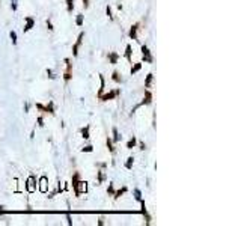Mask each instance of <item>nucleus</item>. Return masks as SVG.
I'll use <instances>...</instances> for the list:
<instances>
[{"label": "nucleus", "mask_w": 241, "mask_h": 226, "mask_svg": "<svg viewBox=\"0 0 241 226\" xmlns=\"http://www.w3.org/2000/svg\"><path fill=\"white\" fill-rule=\"evenodd\" d=\"M74 190H76V196H80L81 193H86L87 191V182L86 181H79Z\"/></svg>", "instance_id": "obj_1"}, {"label": "nucleus", "mask_w": 241, "mask_h": 226, "mask_svg": "<svg viewBox=\"0 0 241 226\" xmlns=\"http://www.w3.org/2000/svg\"><path fill=\"white\" fill-rule=\"evenodd\" d=\"M26 188L29 193H33L36 190V184H35V178L33 177H29L27 178V182H26Z\"/></svg>", "instance_id": "obj_2"}, {"label": "nucleus", "mask_w": 241, "mask_h": 226, "mask_svg": "<svg viewBox=\"0 0 241 226\" xmlns=\"http://www.w3.org/2000/svg\"><path fill=\"white\" fill-rule=\"evenodd\" d=\"M142 54H143L145 62H148V63H151V62H152V56H151V53H149V50H148V47H146V45H142Z\"/></svg>", "instance_id": "obj_3"}, {"label": "nucleus", "mask_w": 241, "mask_h": 226, "mask_svg": "<svg viewBox=\"0 0 241 226\" xmlns=\"http://www.w3.org/2000/svg\"><path fill=\"white\" fill-rule=\"evenodd\" d=\"M83 36H84V33H80L79 35V39H77V42L74 44V47H73V54L74 56H77L79 54V47H80V44H81V39H83Z\"/></svg>", "instance_id": "obj_4"}, {"label": "nucleus", "mask_w": 241, "mask_h": 226, "mask_svg": "<svg viewBox=\"0 0 241 226\" xmlns=\"http://www.w3.org/2000/svg\"><path fill=\"white\" fill-rule=\"evenodd\" d=\"M118 93H119V90H113V92H109L107 95H101L100 98H101L103 101H109V100H113Z\"/></svg>", "instance_id": "obj_5"}, {"label": "nucleus", "mask_w": 241, "mask_h": 226, "mask_svg": "<svg viewBox=\"0 0 241 226\" xmlns=\"http://www.w3.org/2000/svg\"><path fill=\"white\" fill-rule=\"evenodd\" d=\"M47 182H48L47 177H42L39 180V190L42 193H47Z\"/></svg>", "instance_id": "obj_6"}, {"label": "nucleus", "mask_w": 241, "mask_h": 226, "mask_svg": "<svg viewBox=\"0 0 241 226\" xmlns=\"http://www.w3.org/2000/svg\"><path fill=\"white\" fill-rule=\"evenodd\" d=\"M33 18H30V17H27L26 18V26H24V32H27V30H30L32 27H33Z\"/></svg>", "instance_id": "obj_7"}, {"label": "nucleus", "mask_w": 241, "mask_h": 226, "mask_svg": "<svg viewBox=\"0 0 241 226\" xmlns=\"http://www.w3.org/2000/svg\"><path fill=\"white\" fill-rule=\"evenodd\" d=\"M65 62H66V73H65V80H70V79H71V62H70V59H66Z\"/></svg>", "instance_id": "obj_8"}, {"label": "nucleus", "mask_w": 241, "mask_h": 226, "mask_svg": "<svg viewBox=\"0 0 241 226\" xmlns=\"http://www.w3.org/2000/svg\"><path fill=\"white\" fill-rule=\"evenodd\" d=\"M137 29H139V24H134V26L131 27V30H130V38L137 39Z\"/></svg>", "instance_id": "obj_9"}, {"label": "nucleus", "mask_w": 241, "mask_h": 226, "mask_svg": "<svg viewBox=\"0 0 241 226\" xmlns=\"http://www.w3.org/2000/svg\"><path fill=\"white\" fill-rule=\"evenodd\" d=\"M151 98H152V93H151L149 90H146V92H145V100H143L142 104H151Z\"/></svg>", "instance_id": "obj_10"}, {"label": "nucleus", "mask_w": 241, "mask_h": 226, "mask_svg": "<svg viewBox=\"0 0 241 226\" xmlns=\"http://www.w3.org/2000/svg\"><path fill=\"white\" fill-rule=\"evenodd\" d=\"M109 59H110V62L115 65V63L118 62V54H116V53H110V54H109Z\"/></svg>", "instance_id": "obj_11"}, {"label": "nucleus", "mask_w": 241, "mask_h": 226, "mask_svg": "<svg viewBox=\"0 0 241 226\" xmlns=\"http://www.w3.org/2000/svg\"><path fill=\"white\" fill-rule=\"evenodd\" d=\"M125 57L128 60H131V45H127V51H125Z\"/></svg>", "instance_id": "obj_12"}, {"label": "nucleus", "mask_w": 241, "mask_h": 226, "mask_svg": "<svg viewBox=\"0 0 241 226\" xmlns=\"http://www.w3.org/2000/svg\"><path fill=\"white\" fill-rule=\"evenodd\" d=\"M140 68H142V63H136V65L131 68V74H136V73H137Z\"/></svg>", "instance_id": "obj_13"}, {"label": "nucleus", "mask_w": 241, "mask_h": 226, "mask_svg": "<svg viewBox=\"0 0 241 226\" xmlns=\"http://www.w3.org/2000/svg\"><path fill=\"white\" fill-rule=\"evenodd\" d=\"M134 145H136V137H133L131 140H128V143H127V148H128V149H131V148H134Z\"/></svg>", "instance_id": "obj_14"}, {"label": "nucleus", "mask_w": 241, "mask_h": 226, "mask_svg": "<svg viewBox=\"0 0 241 226\" xmlns=\"http://www.w3.org/2000/svg\"><path fill=\"white\" fill-rule=\"evenodd\" d=\"M81 136H83L84 139H89V127H84V128L81 130Z\"/></svg>", "instance_id": "obj_15"}, {"label": "nucleus", "mask_w": 241, "mask_h": 226, "mask_svg": "<svg viewBox=\"0 0 241 226\" xmlns=\"http://www.w3.org/2000/svg\"><path fill=\"white\" fill-rule=\"evenodd\" d=\"M100 80H101V88H100V90H98V95L101 96V95H103V89H104V77L100 76Z\"/></svg>", "instance_id": "obj_16"}, {"label": "nucleus", "mask_w": 241, "mask_h": 226, "mask_svg": "<svg viewBox=\"0 0 241 226\" xmlns=\"http://www.w3.org/2000/svg\"><path fill=\"white\" fill-rule=\"evenodd\" d=\"M151 82H152V74H148V77H146V83H145V88H149V86H151Z\"/></svg>", "instance_id": "obj_17"}, {"label": "nucleus", "mask_w": 241, "mask_h": 226, "mask_svg": "<svg viewBox=\"0 0 241 226\" xmlns=\"http://www.w3.org/2000/svg\"><path fill=\"white\" fill-rule=\"evenodd\" d=\"M66 3H68V12H71L74 8V0H66Z\"/></svg>", "instance_id": "obj_18"}, {"label": "nucleus", "mask_w": 241, "mask_h": 226, "mask_svg": "<svg viewBox=\"0 0 241 226\" xmlns=\"http://www.w3.org/2000/svg\"><path fill=\"white\" fill-rule=\"evenodd\" d=\"M133 160H134L133 157H130V158H128V161H127V164H125V167H127V169H131V166H133Z\"/></svg>", "instance_id": "obj_19"}, {"label": "nucleus", "mask_w": 241, "mask_h": 226, "mask_svg": "<svg viewBox=\"0 0 241 226\" xmlns=\"http://www.w3.org/2000/svg\"><path fill=\"white\" fill-rule=\"evenodd\" d=\"M113 140H115V142L119 140V134H118V130H116V128H113Z\"/></svg>", "instance_id": "obj_20"}, {"label": "nucleus", "mask_w": 241, "mask_h": 226, "mask_svg": "<svg viewBox=\"0 0 241 226\" xmlns=\"http://www.w3.org/2000/svg\"><path fill=\"white\" fill-rule=\"evenodd\" d=\"M134 194H136V199H137L139 202H142V194H140V190H136V191H134Z\"/></svg>", "instance_id": "obj_21"}, {"label": "nucleus", "mask_w": 241, "mask_h": 226, "mask_svg": "<svg viewBox=\"0 0 241 226\" xmlns=\"http://www.w3.org/2000/svg\"><path fill=\"white\" fill-rule=\"evenodd\" d=\"M11 39H12V44H17V35H15V32H11Z\"/></svg>", "instance_id": "obj_22"}, {"label": "nucleus", "mask_w": 241, "mask_h": 226, "mask_svg": "<svg viewBox=\"0 0 241 226\" xmlns=\"http://www.w3.org/2000/svg\"><path fill=\"white\" fill-rule=\"evenodd\" d=\"M107 146H109V149H110V152H115V148L112 146V140H110V139H107Z\"/></svg>", "instance_id": "obj_23"}, {"label": "nucleus", "mask_w": 241, "mask_h": 226, "mask_svg": "<svg viewBox=\"0 0 241 226\" xmlns=\"http://www.w3.org/2000/svg\"><path fill=\"white\" fill-rule=\"evenodd\" d=\"M125 191H127V188H125V187H124V188H122V190H119V191H118V193H115V197H116V199H118V197H119L120 194H122V193H125Z\"/></svg>", "instance_id": "obj_24"}, {"label": "nucleus", "mask_w": 241, "mask_h": 226, "mask_svg": "<svg viewBox=\"0 0 241 226\" xmlns=\"http://www.w3.org/2000/svg\"><path fill=\"white\" fill-rule=\"evenodd\" d=\"M106 11H107V15H109V18H110V20H113V15H112V9H110V8L107 6V9H106Z\"/></svg>", "instance_id": "obj_25"}, {"label": "nucleus", "mask_w": 241, "mask_h": 226, "mask_svg": "<svg viewBox=\"0 0 241 226\" xmlns=\"http://www.w3.org/2000/svg\"><path fill=\"white\" fill-rule=\"evenodd\" d=\"M113 80H115V82H120L119 74H118V73H113Z\"/></svg>", "instance_id": "obj_26"}, {"label": "nucleus", "mask_w": 241, "mask_h": 226, "mask_svg": "<svg viewBox=\"0 0 241 226\" xmlns=\"http://www.w3.org/2000/svg\"><path fill=\"white\" fill-rule=\"evenodd\" d=\"M77 24H79V26L83 24V15H79V17H77Z\"/></svg>", "instance_id": "obj_27"}, {"label": "nucleus", "mask_w": 241, "mask_h": 226, "mask_svg": "<svg viewBox=\"0 0 241 226\" xmlns=\"http://www.w3.org/2000/svg\"><path fill=\"white\" fill-rule=\"evenodd\" d=\"M81 151H83V152H92V146H86V148H83Z\"/></svg>", "instance_id": "obj_28"}, {"label": "nucleus", "mask_w": 241, "mask_h": 226, "mask_svg": "<svg viewBox=\"0 0 241 226\" xmlns=\"http://www.w3.org/2000/svg\"><path fill=\"white\" fill-rule=\"evenodd\" d=\"M12 9H14V11L17 9V0H12Z\"/></svg>", "instance_id": "obj_29"}, {"label": "nucleus", "mask_w": 241, "mask_h": 226, "mask_svg": "<svg viewBox=\"0 0 241 226\" xmlns=\"http://www.w3.org/2000/svg\"><path fill=\"white\" fill-rule=\"evenodd\" d=\"M103 178H104V177H103V174H101V172H100V174H98V181H100V182H101V181H103Z\"/></svg>", "instance_id": "obj_30"}, {"label": "nucleus", "mask_w": 241, "mask_h": 226, "mask_svg": "<svg viewBox=\"0 0 241 226\" xmlns=\"http://www.w3.org/2000/svg\"><path fill=\"white\" fill-rule=\"evenodd\" d=\"M83 5H84V6H87V0H83Z\"/></svg>", "instance_id": "obj_31"}]
</instances>
